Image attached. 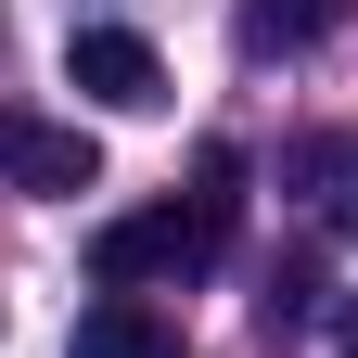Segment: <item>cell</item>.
<instances>
[{"instance_id": "1", "label": "cell", "mask_w": 358, "mask_h": 358, "mask_svg": "<svg viewBox=\"0 0 358 358\" xmlns=\"http://www.w3.org/2000/svg\"><path fill=\"white\" fill-rule=\"evenodd\" d=\"M231 231H243V154H231V141H205V154H192V192H179V205H141V217H103L90 268H103V294L205 282V268L231 256Z\"/></svg>"}, {"instance_id": "2", "label": "cell", "mask_w": 358, "mask_h": 358, "mask_svg": "<svg viewBox=\"0 0 358 358\" xmlns=\"http://www.w3.org/2000/svg\"><path fill=\"white\" fill-rule=\"evenodd\" d=\"M64 90L103 103V115H154L166 103V52H154L141 26H77L64 38Z\"/></svg>"}, {"instance_id": "3", "label": "cell", "mask_w": 358, "mask_h": 358, "mask_svg": "<svg viewBox=\"0 0 358 358\" xmlns=\"http://www.w3.org/2000/svg\"><path fill=\"white\" fill-rule=\"evenodd\" d=\"M0 179H13V192H103V154H90V128H64V115L0 103Z\"/></svg>"}, {"instance_id": "4", "label": "cell", "mask_w": 358, "mask_h": 358, "mask_svg": "<svg viewBox=\"0 0 358 358\" xmlns=\"http://www.w3.org/2000/svg\"><path fill=\"white\" fill-rule=\"evenodd\" d=\"M282 192H307L320 231H358V128H294L282 141Z\"/></svg>"}, {"instance_id": "5", "label": "cell", "mask_w": 358, "mask_h": 358, "mask_svg": "<svg viewBox=\"0 0 358 358\" xmlns=\"http://www.w3.org/2000/svg\"><path fill=\"white\" fill-rule=\"evenodd\" d=\"M64 358H192V345H179V320H166V307H141V294H90Z\"/></svg>"}, {"instance_id": "6", "label": "cell", "mask_w": 358, "mask_h": 358, "mask_svg": "<svg viewBox=\"0 0 358 358\" xmlns=\"http://www.w3.org/2000/svg\"><path fill=\"white\" fill-rule=\"evenodd\" d=\"M333 13H345V0H243V38H256V52H307Z\"/></svg>"}, {"instance_id": "7", "label": "cell", "mask_w": 358, "mask_h": 358, "mask_svg": "<svg viewBox=\"0 0 358 358\" xmlns=\"http://www.w3.org/2000/svg\"><path fill=\"white\" fill-rule=\"evenodd\" d=\"M333 345H345V358H358V294H345V307H333Z\"/></svg>"}]
</instances>
